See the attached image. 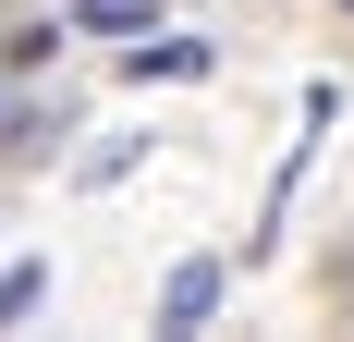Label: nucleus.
<instances>
[{"label": "nucleus", "instance_id": "nucleus-4", "mask_svg": "<svg viewBox=\"0 0 354 342\" xmlns=\"http://www.w3.org/2000/svg\"><path fill=\"white\" fill-rule=\"evenodd\" d=\"M342 12H354V0H342Z\"/></svg>", "mask_w": 354, "mask_h": 342}, {"label": "nucleus", "instance_id": "nucleus-2", "mask_svg": "<svg viewBox=\"0 0 354 342\" xmlns=\"http://www.w3.org/2000/svg\"><path fill=\"white\" fill-rule=\"evenodd\" d=\"M159 73V86H183V73H208V37H159V49H135V86Z\"/></svg>", "mask_w": 354, "mask_h": 342}, {"label": "nucleus", "instance_id": "nucleus-3", "mask_svg": "<svg viewBox=\"0 0 354 342\" xmlns=\"http://www.w3.org/2000/svg\"><path fill=\"white\" fill-rule=\"evenodd\" d=\"M37 294H49V269H37V257H25V269H0V330H12V318H25Z\"/></svg>", "mask_w": 354, "mask_h": 342}, {"label": "nucleus", "instance_id": "nucleus-1", "mask_svg": "<svg viewBox=\"0 0 354 342\" xmlns=\"http://www.w3.org/2000/svg\"><path fill=\"white\" fill-rule=\"evenodd\" d=\"M208 306H220V269H208V257H196V269H171V294H159V318H171V330H196Z\"/></svg>", "mask_w": 354, "mask_h": 342}]
</instances>
